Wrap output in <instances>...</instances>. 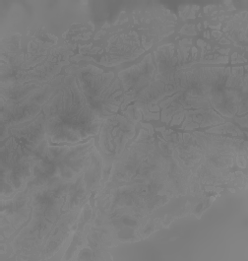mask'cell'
Returning a JSON list of instances; mask_svg holds the SVG:
<instances>
[{
    "label": "cell",
    "instance_id": "1",
    "mask_svg": "<svg viewBox=\"0 0 248 261\" xmlns=\"http://www.w3.org/2000/svg\"><path fill=\"white\" fill-rule=\"evenodd\" d=\"M84 108H86L85 101H84V98H82L81 96V98L79 99V101L75 105L74 108H64L61 110L59 115L50 117L47 123L48 129L46 132L51 136V134L54 135L56 132L64 131L65 134H64L63 141L75 142L72 130H71V124H70L71 116L69 115L70 113H77ZM72 117H73L74 125L82 138L86 137L89 133H92L91 127L94 126V123H98L96 121L98 118L92 111H89L80 115H75Z\"/></svg>",
    "mask_w": 248,
    "mask_h": 261
}]
</instances>
